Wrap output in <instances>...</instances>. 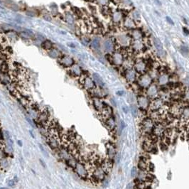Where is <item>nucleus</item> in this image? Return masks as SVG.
<instances>
[{
	"mask_svg": "<svg viewBox=\"0 0 189 189\" xmlns=\"http://www.w3.org/2000/svg\"><path fill=\"white\" fill-rule=\"evenodd\" d=\"M69 72L74 78H80L83 74L81 67L75 63L69 68Z\"/></svg>",
	"mask_w": 189,
	"mask_h": 189,
	"instance_id": "8",
	"label": "nucleus"
},
{
	"mask_svg": "<svg viewBox=\"0 0 189 189\" xmlns=\"http://www.w3.org/2000/svg\"><path fill=\"white\" fill-rule=\"evenodd\" d=\"M137 173H138V169L137 167L134 166L132 167V170H131V176L132 178H137Z\"/></svg>",
	"mask_w": 189,
	"mask_h": 189,
	"instance_id": "42",
	"label": "nucleus"
},
{
	"mask_svg": "<svg viewBox=\"0 0 189 189\" xmlns=\"http://www.w3.org/2000/svg\"><path fill=\"white\" fill-rule=\"evenodd\" d=\"M117 41L122 46H127L132 43L131 39H129V38L125 34H121V35L118 36Z\"/></svg>",
	"mask_w": 189,
	"mask_h": 189,
	"instance_id": "19",
	"label": "nucleus"
},
{
	"mask_svg": "<svg viewBox=\"0 0 189 189\" xmlns=\"http://www.w3.org/2000/svg\"><path fill=\"white\" fill-rule=\"evenodd\" d=\"M92 105H93L96 111H97L99 113H100L104 109V108L105 107V106L107 105H105V103L104 102H102V100L100 98L93 97L92 98Z\"/></svg>",
	"mask_w": 189,
	"mask_h": 189,
	"instance_id": "10",
	"label": "nucleus"
},
{
	"mask_svg": "<svg viewBox=\"0 0 189 189\" xmlns=\"http://www.w3.org/2000/svg\"><path fill=\"white\" fill-rule=\"evenodd\" d=\"M120 124H121V127H122V129H123L125 127V122H124V121L123 120H121V122H120Z\"/></svg>",
	"mask_w": 189,
	"mask_h": 189,
	"instance_id": "56",
	"label": "nucleus"
},
{
	"mask_svg": "<svg viewBox=\"0 0 189 189\" xmlns=\"http://www.w3.org/2000/svg\"><path fill=\"white\" fill-rule=\"evenodd\" d=\"M154 46L156 47V48L158 50V51H161L163 50L162 43L161 42V41L159 39H157V38H154Z\"/></svg>",
	"mask_w": 189,
	"mask_h": 189,
	"instance_id": "34",
	"label": "nucleus"
},
{
	"mask_svg": "<svg viewBox=\"0 0 189 189\" xmlns=\"http://www.w3.org/2000/svg\"><path fill=\"white\" fill-rule=\"evenodd\" d=\"M26 120H27V122L29 123V125L32 127H36V125L34 124V122H33V120H31L29 117H26Z\"/></svg>",
	"mask_w": 189,
	"mask_h": 189,
	"instance_id": "49",
	"label": "nucleus"
},
{
	"mask_svg": "<svg viewBox=\"0 0 189 189\" xmlns=\"http://www.w3.org/2000/svg\"><path fill=\"white\" fill-rule=\"evenodd\" d=\"M166 21H167V22H168L169 24H171V25H174L173 21L169 16H166Z\"/></svg>",
	"mask_w": 189,
	"mask_h": 189,
	"instance_id": "53",
	"label": "nucleus"
},
{
	"mask_svg": "<svg viewBox=\"0 0 189 189\" xmlns=\"http://www.w3.org/2000/svg\"><path fill=\"white\" fill-rule=\"evenodd\" d=\"M48 189H49V188H48Z\"/></svg>",
	"mask_w": 189,
	"mask_h": 189,
	"instance_id": "63",
	"label": "nucleus"
},
{
	"mask_svg": "<svg viewBox=\"0 0 189 189\" xmlns=\"http://www.w3.org/2000/svg\"><path fill=\"white\" fill-rule=\"evenodd\" d=\"M152 83V79L151 76L148 74H142L139 78L138 85L142 88H147Z\"/></svg>",
	"mask_w": 189,
	"mask_h": 189,
	"instance_id": "4",
	"label": "nucleus"
},
{
	"mask_svg": "<svg viewBox=\"0 0 189 189\" xmlns=\"http://www.w3.org/2000/svg\"><path fill=\"white\" fill-rule=\"evenodd\" d=\"M39 162H40V164H41V165L44 167V168H46V164L45 163V161H43L41 159H39Z\"/></svg>",
	"mask_w": 189,
	"mask_h": 189,
	"instance_id": "55",
	"label": "nucleus"
},
{
	"mask_svg": "<svg viewBox=\"0 0 189 189\" xmlns=\"http://www.w3.org/2000/svg\"><path fill=\"white\" fill-rule=\"evenodd\" d=\"M127 100H128V102L129 103H133L134 101V95L132 93H129V95H128V99Z\"/></svg>",
	"mask_w": 189,
	"mask_h": 189,
	"instance_id": "45",
	"label": "nucleus"
},
{
	"mask_svg": "<svg viewBox=\"0 0 189 189\" xmlns=\"http://www.w3.org/2000/svg\"><path fill=\"white\" fill-rule=\"evenodd\" d=\"M92 79L95 81V83L100 87V88H103L105 86V83L101 78L100 75L98 73H93L92 74Z\"/></svg>",
	"mask_w": 189,
	"mask_h": 189,
	"instance_id": "24",
	"label": "nucleus"
},
{
	"mask_svg": "<svg viewBox=\"0 0 189 189\" xmlns=\"http://www.w3.org/2000/svg\"><path fill=\"white\" fill-rule=\"evenodd\" d=\"M137 103L139 107L142 110L148 109L150 106V101L149 97L144 95H139L137 97Z\"/></svg>",
	"mask_w": 189,
	"mask_h": 189,
	"instance_id": "6",
	"label": "nucleus"
},
{
	"mask_svg": "<svg viewBox=\"0 0 189 189\" xmlns=\"http://www.w3.org/2000/svg\"><path fill=\"white\" fill-rule=\"evenodd\" d=\"M80 78V83L82 85L86 90L91 91L96 88L95 83L92 78L89 76H83V75Z\"/></svg>",
	"mask_w": 189,
	"mask_h": 189,
	"instance_id": "3",
	"label": "nucleus"
},
{
	"mask_svg": "<svg viewBox=\"0 0 189 189\" xmlns=\"http://www.w3.org/2000/svg\"><path fill=\"white\" fill-rule=\"evenodd\" d=\"M154 2H155L156 3H157L158 5H161V3L159 1V0H154Z\"/></svg>",
	"mask_w": 189,
	"mask_h": 189,
	"instance_id": "61",
	"label": "nucleus"
},
{
	"mask_svg": "<svg viewBox=\"0 0 189 189\" xmlns=\"http://www.w3.org/2000/svg\"><path fill=\"white\" fill-rule=\"evenodd\" d=\"M41 46L44 50H45L46 52H48V51H50L52 48H53V42L51 41L46 39L45 41H44L41 43Z\"/></svg>",
	"mask_w": 189,
	"mask_h": 189,
	"instance_id": "25",
	"label": "nucleus"
},
{
	"mask_svg": "<svg viewBox=\"0 0 189 189\" xmlns=\"http://www.w3.org/2000/svg\"><path fill=\"white\" fill-rule=\"evenodd\" d=\"M5 151L10 153H12L14 151V141L12 139L7 140L5 144Z\"/></svg>",
	"mask_w": 189,
	"mask_h": 189,
	"instance_id": "30",
	"label": "nucleus"
},
{
	"mask_svg": "<svg viewBox=\"0 0 189 189\" xmlns=\"http://www.w3.org/2000/svg\"><path fill=\"white\" fill-rule=\"evenodd\" d=\"M58 62L65 68H70L72 65L75 64V60L74 59L68 55H64V56H60L58 58Z\"/></svg>",
	"mask_w": 189,
	"mask_h": 189,
	"instance_id": "5",
	"label": "nucleus"
},
{
	"mask_svg": "<svg viewBox=\"0 0 189 189\" xmlns=\"http://www.w3.org/2000/svg\"><path fill=\"white\" fill-rule=\"evenodd\" d=\"M47 53H48V56H50L52 58H58V59L59 57L60 56L59 51L57 49H56V48H52L51 50L48 51L47 52Z\"/></svg>",
	"mask_w": 189,
	"mask_h": 189,
	"instance_id": "32",
	"label": "nucleus"
},
{
	"mask_svg": "<svg viewBox=\"0 0 189 189\" xmlns=\"http://www.w3.org/2000/svg\"><path fill=\"white\" fill-rule=\"evenodd\" d=\"M124 55L120 51H115L112 56V61L115 65H122L124 62Z\"/></svg>",
	"mask_w": 189,
	"mask_h": 189,
	"instance_id": "9",
	"label": "nucleus"
},
{
	"mask_svg": "<svg viewBox=\"0 0 189 189\" xmlns=\"http://www.w3.org/2000/svg\"><path fill=\"white\" fill-rule=\"evenodd\" d=\"M19 36L22 38V39H24L25 40H31V39H33L35 38L33 33L29 30H26L24 31L21 32Z\"/></svg>",
	"mask_w": 189,
	"mask_h": 189,
	"instance_id": "23",
	"label": "nucleus"
},
{
	"mask_svg": "<svg viewBox=\"0 0 189 189\" xmlns=\"http://www.w3.org/2000/svg\"><path fill=\"white\" fill-rule=\"evenodd\" d=\"M132 18L133 19H139V14L137 12H134L132 13Z\"/></svg>",
	"mask_w": 189,
	"mask_h": 189,
	"instance_id": "52",
	"label": "nucleus"
},
{
	"mask_svg": "<svg viewBox=\"0 0 189 189\" xmlns=\"http://www.w3.org/2000/svg\"><path fill=\"white\" fill-rule=\"evenodd\" d=\"M26 14L28 16H31V17H34L38 15V13L36 11H35L34 9H28L26 12Z\"/></svg>",
	"mask_w": 189,
	"mask_h": 189,
	"instance_id": "39",
	"label": "nucleus"
},
{
	"mask_svg": "<svg viewBox=\"0 0 189 189\" xmlns=\"http://www.w3.org/2000/svg\"><path fill=\"white\" fill-rule=\"evenodd\" d=\"M15 178H14V179H12V180H10L9 182H8V184H9V186H14L15 185H16V177H14Z\"/></svg>",
	"mask_w": 189,
	"mask_h": 189,
	"instance_id": "47",
	"label": "nucleus"
},
{
	"mask_svg": "<svg viewBox=\"0 0 189 189\" xmlns=\"http://www.w3.org/2000/svg\"><path fill=\"white\" fill-rule=\"evenodd\" d=\"M163 106H164V100L161 98L156 97L152 100V102H150L149 109L152 111H159L163 107Z\"/></svg>",
	"mask_w": 189,
	"mask_h": 189,
	"instance_id": "7",
	"label": "nucleus"
},
{
	"mask_svg": "<svg viewBox=\"0 0 189 189\" xmlns=\"http://www.w3.org/2000/svg\"><path fill=\"white\" fill-rule=\"evenodd\" d=\"M90 46L95 51H100L101 47V44H100V39L99 38H94L90 42Z\"/></svg>",
	"mask_w": 189,
	"mask_h": 189,
	"instance_id": "27",
	"label": "nucleus"
},
{
	"mask_svg": "<svg viewBox=\"0 0 189 189\" xmlns=\"http://www.w3.org/2000/svg\"><path fill=\"white\" fill-rule=\"evenodd\" d=\"M105 125L106 126V127L110 130V131H113L115 127H116V122H115V120L114 118L112 115L109 117H108L107 119H106L105 121Z\"/></svg>",
	"mask_w": 189,
	"mask_h": 189,
	"instance_id": "16",
	"label": "nucleus"
},
{
	"mask_svg": "<svg viewBox=\"0 0 189 189\" xmlns=\"http://www.w3.org/2000/svg\"><path fill=\"white\" fill-rule=\"evenodd\" d=\"M154 143L152 140H148V141H145L144 144V147L145 150L147 151V152H151V151H152L154 149Z\"/></svg>",
	"mask_w": 189,
	"mask_h": 189,
	"instance_id": "31",
	"label": "nucleus"
},
{
	"mask_svg": "<svg viewBox=\"0 0 189 189\" xmlns=\"http://www.w3.org/2000/svg\"><path fill=\"white\" fill-rule=\"evenodd\" d=\"M7 6L10 9H12V10H13V11H15V12H17V11H19V10L20 9L19 7L16 4L14 3L13 2H9L8 4H7Z\"/></svg>",
	"mask_w": 189,
	"mask_h": 189,
	"instance_id": "36",
	"label": "nucleus"
},
{
	"mask_svg": "<svg viewBox=\"0 0 189 189\" xmlns=\"http://www.w3.org/2000/svg\"><path fill=\"white\" fill-rule=\"evenodd\" d=\"M131 35L133 40H141V39L143 38V33L141 31V30L136 28L132 30Z\"/></svg>",
	"mask_w": 189,
	"mask_h": 189,
	"instance_id": "22",
	"label": "nucleus"
},
{
	"mask_svg": "<svg viewBox=\"0 0 189 189\" xmlns=\"http://www.w3.org/2000/svg\"><path fill=\"white\" fill-rule=\"evenodd\" d=\"M158 94H159V90H158V88L156 85L152 84L149 87L147 88L146 95H147L148 97L154 99V98L157 97Z\"/></svg>",
	"mask_w": 189,
	"mask_h": 189,
	"instance_id": "12",
	"label": "nucleus"
},
{
	"mask_svg": "<svg viewBox=\"0 0 189 189\" xmlns=\"http://www.w3.org/2000/svg\"><path fill=\"white\" fill-rule=\"evenodd\" d=\"M155 126V122L152 118H145L143 120L141 125V128L142 132L144 134H150L154 131V128Z\"/></svg>",
	"mask_w": 189,
	"mask_h": 189,
	"instance_id": "2",
	"label": "nucleus"
},
{
	"mask_svg": "<svg viewBox=\"0 0 189 189\" xmlns=\"http://www.w3.org/2000/svg\"><path fill=\"white\" fill-rule=\"evenodd\" d=\"M9 166V161L7 159L4 158L0 160V169H6Z\"/></svg>",
	"mask_w": 189,
	"mask_h": 189,
	"instance_id": "35",
	"label": "nucleus"
},
{
	"mask_svg": "<svg viewBox=\"0 0 189 189\" xmlns=\"http://www.w3.org/2000/svg\"><path fill=\"white\" fill-rule=\"evenodd\" d=\"M4 137H5L6 140H8V139H11L10 133H9L8 131H4Z\"/></svg>",
	"mask_w": 189,
	"mask_h": 189,
	"instance_id": "50",
	"label": "nucleus"
},
{
	"mask_svg": "<svg viewBox=\"0 0 189 189\" xmlns=\"http://www.w3.org/2000/svg\"><path fill=\"white\" fill-rule=\"evenodd\" d=\"M169 77L167 74H162L159 78V83L160 85H165L169 83Z\"/></svg>",
	"mask_w": 189,
	"mask_h": 189,
	"instance_id": "29",
	"label": "nucleus"
},
{
	"mask_svg": "<svg viewBox=\"0 0 189 189\" xmlns=\"http://www.w3.org/2000/svg\"><path fill=\"white\" fill-rule=\"evenodd\" d=\"M131 111H132V114L134 117H137L138 114H139V109L138 107L136 105L132 104L131 106Z\"/></svg>",
	"mask_w": 189,
	"mask_h": 189,
	"instance_id": "37",
	"label": "nucleus"
},
{
	"mask_svg": "<svg viewBox=\"0 0 189 189\" xmlns=\"http://www.w3.org/2000/svg\"><path fill=\"white\" fill-rule=\"evenodd\" d=\"M29 133H30L31 136L32 137V138H33V139H34V138H35V136H34V134H33V133H32V131H31V130H30V131H29Z\"/></svg>",
	"mask_w": 189,
	"mask_h": 189,
	"instance_id": "60",
	"label": "nucleus"
},
{
	"mask_svg": "<svg viewBox=\"0 0 189 189\" xmlns=\"http://www.w3.org/2000/svg\"><path fill=\"white\" fill-rule=\"evenodd\" d=\"M122 16H123V14H122V12L116 11L115 12H113V14L112 15V19L113 22H115L116 24L120 23L122 19Z\"/></svg>",
	"mask_w": 189,
	"mask_h": 189,
	"instance_id": "26",
	"label": "nucleus"
},
{
	"mask_svg": "<svg viewBox=\"0 0 189 189\" xmlns=\"http://www.w3.org/2000/svg\"><path fill=\"white\" fill-rule=\"evenodd\" d=\"M135 188V183L134 182H130L127 185V189H134Z\"/></svg>",
	"mask_w": 189,
	"mask_h": 189,
	"instance_id": "48",
	"label": "nucleus"
},
{
	"mask_svg": "<svg viewBox=\"0 0 189 189\" xmlns=\"http://www.w3.org/2000/svg\"><path fill=\"white\" fill-rule=\"evenodd\" d=\"M75 173L78 175V176L83 179H86L89 178V171L85 165V164L81 161H78L75 167L73 168Z\"/></svg>",
	"mask_w": 189,
	"mask_h": 189,
	"instance_id": "1",
	"label": "nucleus"
},
{
	"mask_svg": "<svg viewBox=\"0 0 189 189\" xmlns=\"http://www.w3.org/2000/svg\"><path fill=\"white\" fill-rule=\"evenodd\" d=\"M0 189H7V188H4V187H1V188H0Z\"/></svg>",
	"mask_w": 189,
	"mask_h": 189,
	"instance_id": "62",
	"label": "nucleus"
},
{
	"mask_svg": "<svg viewBox=\"0 0 189 189\" xmlns=\"http://www.w3.org/2000/svg\"><path fill=\"white\" fill-rule=\"evenodd\" d=\"M64 20L68 24L73 25L75 21V15L70 12H66L64 14Z\"/></svg>",
	"mask_w": 189,
	"mask_h": 189,
	"instance_id": "20",
	"label": "nucleus"
},
{
	"mask_svg": "<svg viewBox=\"0 0 189 189\" xmlns=\"http://www.w3.org/2000/svg\"><path fill=\"white\" fill-rule=\"evenodd\" d=\"M121 3L124 6H131L132 4V2L131 0H121Z\"/></svg>",
	"mask_w": 189,
	"mask_h": 189,
	"instance_id": "44",
	"label": "nucleus"
},
{
	"mask_svg": "<svg viewBox=\"0 0 189 189\" xmlns=\"http://www.w3.org/2000/svg\"><path fill=\"white\" fill-rule=\"evenodd\" d=\"M17 143H18V145L19 146H22V141L21 140H18L17 141Z\"/></svg>",
	"mask_w": 189,
	"mask_h": 189,
	"instance_id": "59",
	"label": "nucleus"
},
{
	"mask_svg": "<svg viewBox=\"0 0 189 189\" xmlns=\"http://www.w3.org/2000/svg\"><path fill=\"white\" fill-rule=\"evenodd\" d=\"M124 26L126 28H128V29H134L136 28V24L134 21V19L132 18H130V17H126L124 20Z\"/></svg>",
	"mask_w": 189,
	"mask_h": 189,
	"instance_id": "18",
	"label": "nucleus"
},
{
	"mask_svg": "<svg viewBox=\"0 0 189 189\" xmlns=\"http://www.w3.org/2000/svg\"><path fill=\"white\" fill-rule=\"evenodd\" d=\"M95 2L100 6L105 7L109 4V0H95Z\"/></svg>",
	"mask_w": 189,
	"mask_h": 189,
	"instance_id": "38",
	"label": "nucleus"
},
{
	"mask_svg": "<svg viewBox=\"0 0 189 189\" xmlns=\"http://www.w3.org/2000/svg\"><path fill=\"white\" fill-rule=\"evenodd\" d=\"M39 148H40V149H41V152L42 154H44V156L45 157H46V158H48V157H49V156H48V153L47 152V151H46V150L44 149V146H43L42 144H39Z\"/></svg>",
	"mask_w": 189,
	"mask_h": 189,
	"instance_id": "41",
	"label": "nucleus"
},
{
	"mask_svg": "<svg viewBox=\"0 0 189 189\" xmlns=\"http://www.w3.org/2000/svg\"><path fill=\"white\" fill-rule=\"evenodd\" d=\"M134 65V63H133V60L130 58H127L126 60H124V62H123V67L125 68H126L127 70H129V69H131L132 68Z\"/></svg>",
	"mask_w": 189,
	"mask_h": 189,
	"instance_id": "33",
	"label": "nucleus"
},
{
	"mask_svg": "<svg viewBox=\"0 0 189 189\" xmlns=\"http://www.w3.org/2000/svg\"><path fill=\"white\" fill-rule=\"evenodd\" d=\"M183 33H185V36L189 35V30L186 27H183Z\"/></svg>",
	"mask_w": 189,
	"mask_h": 189,
	"instance_id": "54",
	"label": "nucleus"
},
{
	"mask_svg": "<svg viewBox=\"0 0 189 189\" xmlns=\"http://www.w3.org/2000/svg\"><path fill=\"white\" fill-rule=\"evenodd\" d=\"M123 111L125 113H127L128 112V108L126 107H123Z\"/></svg>",
	"mask_w": 189,
	"mask_h": 189,
	"instance_id": "58",
	"label": "nucleus"
},
{
	"mask_svg": "<svg viewBox=\"0 0 189 189\" xmlns=\"http://www.w3.org/2000/svg\"><path fill=\"white\" fill-rule=\"evenodd\" d=\"M165 132H166V128L164 127V125L163 124H161L160 122L157 123V124H155V126H154V131H153V132L154 133L155 135L161 136Z\"/></svg>",
	"mask_w": 189,
	"mask_h": 189,
	"instance_id": "17",
	"label": "nucleus"
},
{
	"mask_svg": "<svg viewBox=\"0 0 189 189\" xmlns=\"http://www.w3.org/2000/svg\"><path fill=\"white\" fill-rule=\"evenodd\" d=\"M126 80L129 83H134L137 79V72L134 69H129L126 70L125 73Z\"/></svg>",
	"mask_w": 189,
	"mask_h": 189,
	"instance_id": "13",
	"label": "nucleus"
},
{
	"mask_svg": "<svg viewBox=\"0 0 189 189\" xmlns=\"http://www.w3.org/2000/svg\"><path fill=\"white\" fill-rule=\"evenodd\" d=\"M180 51L181 52V53L185 56H187L189 53V48L188 46H182L181 48H180Z\"/></svg>",
	"mask_w": 189,
	"mask_h": 189,
	"instance_id": "40",
	"label": "nucleus"
},
{
	"mask_svg": "<svg viewBox=\"0 0 189 189\" xmlns=\"http://www.w3.org/2000/svg\"><path fill=\"white\" fill-rule=\"evenodd\" d=\"M184 97H185V99L189 100V89H188V90H186L185 91V92H184Z\"/></svg>",
	"mask_w": 189,
	"mask_h": 189,
	"instance_id": "51",
	"label": "nucleus"
},
{
	"mask_svg": "<svg viewBox=\"0 0 189 189\" xmlns=\"http://www.w3.org/2000/svg\"><path fill=\"white\" fill-rule=\"evenodd\" d=\"M107 156H108V159L110 160H112L115 157V147L114 146V145L112 144H109L107 145Z\"/></svg>",
	"mask_w": 189,
	"mask_h": 189,
	"instance_id": "21",
	"label": "nucleus"
},
{
	"mask_svg": "<svg viewBox=\"0 0 189 189\" xmlns=\"http://www.w3.org/2000/svg\"><path fill=\"white\" fill-rule=\"evenodd\" d=\"M146 64L143 60H139L134 63V70L139 74H144L146 70Z\"/></svg>",
	"mask_w": 189,
	"mask_h": 189,
	"instance_id": "11",
	"label": "nucleus"
},
{
	"mask_svg": "<svg viewBox=\"0 0 189 189\" xmlns=\"http://www.w3.org/2000/svg\"><path fill=\"white\" fill-rule=\"evenodd\" d=\"M43 19L46 21H52V16L49 13H45L43 15Z\"/></svg>",
	"mask_w": 189,
	"mask_h": 189,
	"instance_id": "43",
	"label": "nucleus"
},
{
	"mask_svg": "<svg viewBox=\"0 0 189 189\" xmlns=\"http://www.w3.org/2000/svg\"><path fill=\"white\" fill-rule=\"evenodd\" d=\"M131 45L133 50L137 52L143 51L144 49V44L141 40H132Z\"/></svg>",
	"mask_w": 189,
	"mask_h": 189,
	"instance_id": "14",
	"label": "nucleus"
},
{
	"mask_svg": "<svg viewBox=\"0 0 189 189\" xmlns=\"http://www.w3.org/2000/svg\"><path fill=\"white\" fill-rule=\"evenodd\" d=\"M103 48L107 53H112L115 50V45L112 39H106L103 42Z\"/></svg>",
	"mask_w": 189,
	"mask_h": 189,
	"instance_id": "15",
	"label": "nucleus"
},
{
	"mask_svg": "<svg viewBox=\"0 0 189 189\" xmlns=\"http://www.w3.org/2000/svg\"><path fill=\"white\" fill-rule=\"evenodd\" d=\"M35 39H37V40H39V41H41L42 42H43L44 41L46 40V39H45V38H44L43 36H41V34H37V35L35 36Z\"/></svg>",
	"mask_w": 189,
	"mask_h": 189,
	"instance_id": "46",
	"label": "nucleus"
},
{
	"mask_svg": "<svg viewBox=\"0 0 189 189\" xmlns=\"http://www.w3.org/2000/svg\"><path fill=\"white\" fill-rule=\"evenodd\" d=\"M124 91H118L117 92V95H120V96H122V95H124Z\"/></svg>",
	"mask_w": 189,
	"mask_h": 189,
	"instance_id": "57",
	"label": "nucleus"
},
{
	"mask_svg": "<svg viewBox=\"0 0 189 189\" xmlns=\"http://www.w3.org/2000/svg\"><path fill=\"white\" fill-rule=\"evenodd\" d=\"M181 117L183 121L189 120V107H184L181 109Z\"/></svg>",
	"mask_w": 189,
	"mask_h": 189,
	"instance_id": "28",
	"label": "nucleus"
}]
</instances>
